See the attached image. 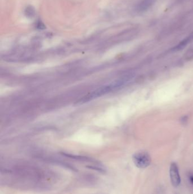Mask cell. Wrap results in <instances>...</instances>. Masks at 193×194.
Segmentation results:
<instances>
[{
	"mask_svg": "<svg viewBox=\"0 0 193 194\" xmlns=\"http://www.w3.org/2000/svg\"><path fill=\"white\" fill-rule=\"evenodd\" d=\"M192 40H193V32L191 34H190L187 38H186L183 41H181L179 44H177L174 48H173L172 51H178L182 50Z\"/></svg>",
	"mask_w": 193,
	"mask_h": 194,
	"instance_id": "277c9868",
	"label": "cell"
},
{
	"mask_svg": "<svg viewBox=\"0 0 193 194\" xmlns=\"http://www.w3.org/2000/svg\"><path fill=\"white\" fill-rule=\"evenodd\" d=\"M37 27L38 28H40V29H43V28H45V26L44 25H43V23L41 22H39L37 23Z\"/></svg>",
	"mask_w": 193,
	"mask_h": 194,
	"instance_id": "52a82bcc",
	"label": "cell"
},
{
	"mask_svg": "<svg viewBox=\"0 0 193 194\" xmlns=\"http://www.w3.org/2000/svg\"><path fill=\"white\" fill-rule=\"evenodd\" d=\"M156 0H143L138 6V10L144 11L148 9L155 2Z\"/></svg>",
	"mask_w": 193,
	"mask_h": 194,
	"instance_id": "5b68a950",
	"label": "cell"
},
{
	"mask_svg": "<svg viewBox=\"0 0 193 194\" xmlns=\"http://www.w3.org/2000/svg\"><path fill=\"white\" fill-rule=\"evenodd\" d=\"M133 162L138 168L148 167L151 162V158L146 152H139L133 155Z\"/></svg>",
	"mask_w": 193,
	"mask_h": 194,
	"instance_id": "7a4b0ae2",
	"label": "cell"
},
{
	"mask_svg": "<svg viewBox=\"0 0 193 194\" xmlns=\"http://www.w3.org/2000/svg\"><path fill=\"white\" fill-rule=\"evenodd\" d=\"M190 181L193 184V176H191L190 177Z\"/></svg>",
	"mask_w": 193,
	"mask_h": 194,
	"instance_id": "9c48e42d",
	"label": "cell"
},
{
	"mask_svg": "<svg viewBox=\"0 0 193 194\" xmlns=\"http://www.w3.org/2000/svg\"><path fill=\"white\" fill-rule=\"evenodd\" d=\"M25 13L28 17H33V15L35 14V11H34V9L32 8L31 7H30V8L28 7L26 10Z\"/></svg>",
	"mask_w": 193,
	"mask_h": 194,
	"instance_id": "8992f818",
	"label": "cell"
},
{
	"mask_svg": "<svg viewBox=\"0 0 193 194\" xmlns=\"http://www.w3.org/2000/svg\"><path fill=\"white\" fill-rule=\"evenodd\" d=\"M188 120V117H183L181 119V122L183 124H185L186 122H187Z\"/></svg>",
	"mask_w": 193,
	"mask_h": 194,
	"instance_id": "ba28073f",
	"label": "cell"
},
{
	"mask_svg": "<svg viewBox=\"0 0 193 194\" xmlns=\"http://www.w3.org/2000/svg\"><path fill=\"white\" fill-rule=\"evenodd\" d=\"M127 80H128L127 78H123L116 80L115 81L113 82L112 83H110L109 84L99 87L96 90L92 92L91 93L85 95V97H84L82 99L79 100L78 103L84 104L85 102H88L90 100H92L93 99L99 98L100 97H101L102 95H105L113 90L116 89L117 88L123 86L124 84H125V83Z\"/></svg>",
	"mask_w": 193,
	"mask_h": 194,
	"instance_id": "6da1fadb",
	"label": "cell"
},
{
	"mask_svg": "<svg viewBox=\"0 0 193 194\" xmlns=\"http://www.w3.org/2000/svg\"><path fill=\"white\" fill-rule=\"evenodd\" d=\"M169 174L172 185L175 187H177L178 186L180 185L181 178L179 171V167L175 163H171Z\"/></svg>",
	"mask_w": 193,
	"mask_h": 194,
	"instance_id": "3957f363",
	"label": "cell"
}]
</instances>
